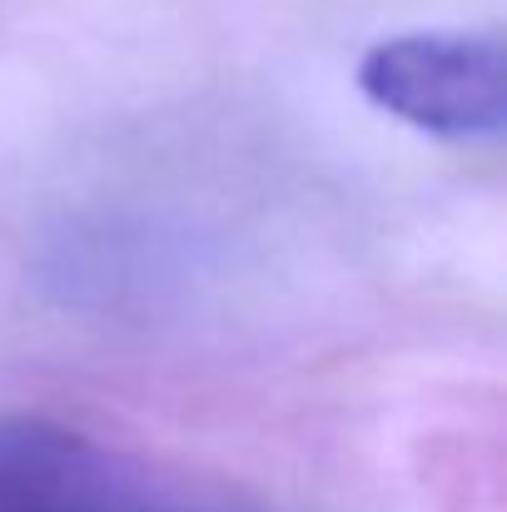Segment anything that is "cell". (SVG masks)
<instances>
[{"label":"cell","instance_id":"obj_2","mask_svg":"<svg viewBox=\"0 0 507 512\" xmlns=\"http://www.w3.org/2000/svg\"><path fill=\"white\" fill-rule=\"evenodd\" d=\"M95 468L90 443L50 418H0V512H50Z\"/></svg>","mask_w":507,"mask_h":512},{"label":"cell","instance_id":"obj_1","mask_svg":"<svg viewBox=\"0 0 507 512\" xmlns=\"http://www.w3.org/2000/svg\"><path fill=\"white\" fill-rule=\"evenodd\" d=\"M363 95L438 140H498L507 120V60L498 30L393 35L358 65Z\"/></svg>","mask_w":507,"mask_h":512}]
</instances>
